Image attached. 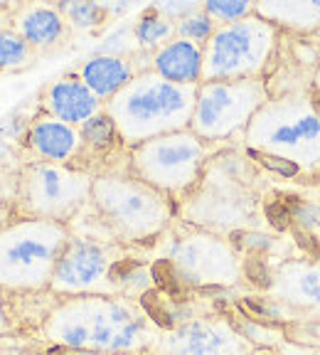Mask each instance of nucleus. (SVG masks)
Segmentation results:
<instances>
[{"label":"nucleus","mask_w":320,"mask_h":355,"mask_svg":"<svg viewBox=\"0 0 320 355\" xmlns=\"http://www.w3.org/2000/svg\"><path fill=\"white\" fill-rule=\"evenodd\" d=\"M22 150L30 155V161L72 163L84 153V141L77 126H69L42 111L39 116L30 119V126L22 139Z\"/></svg>","instance_id":"ddd939ff"},{"label":"nucleus","mask_w":320,"mask_h":355,"mask_svg":"<svg viewBox=\"0 0 320 355\" xmlns=\"http://www.w3.org/2000/svg\"><path fill=\"white\" fill-rule=\"evenodd\" d=\"M153 72L180 87L202 84V44L172 37L153 55Z\"/></svg>","instance_id":"dca6fc26"},{"label":"nucleus","mask_w":320,"mask_h":355,"mask_svg":"<svg viewBox=\"0 0 320 355\" xmlns=\"http://www.w3.org/2000/svg\"><path fill=\"white\" fill-rule=\"evenodd\" d=\"M202 10L212 17L215 25H229V22L254 15V3H247V0H210V3H202Z\"/></svg>","instance_id":"393cba45"},{"label":"nucleus","mask_w":320,"mask_h":355,"mask_svg":"<svg viewBox=\"0 0 320 355\" xmlns=\"http://www.w3.org/2000/svg\"><path fill=\"white\" fill-rule=\"evenodd\" d=\"M264 161V166L266 168H274V171H278V173H283V175H293V173L299 171V168L293 166V163H288V161H281V158H274V155H264V153H256Z\"/></svg>","instance_id":"c756f323"},{"label":"nucleus","mask_w":320,"mask_h":355,"mask_svg":"<svg viewBox=\"0 0 320 355\" xmlns=\"http://www.w3.org/2000/svg\"><path fill=\"white\" fill-rule=\"evenodd\" d=\"M123 244L109 237L74 234L66 242L50 282V294L69 296H123L121 277L126 269Z\"/></svg>","instance_id":"6e6552de"},{"label":"nucleus","mask_w":320,"mask_h":355,"mask_svg":"<svg viewBox=\"0 0 320 355\" xmlns=\"http://www.w3.org/2000/svg\"><path fill=\"white\" fill-rule=\"evenodd\" d=\"M89 205L94 207L104 232L123 247L158 239L175 217L172 198L150 188L128 171L99 173Z\"/></svg>","instance_id":"7ed1b4c3"},{"label":"nucleus","mask_w":320,"mask_h":355,"mask_svg":"<svg viewBox=\"0 0 320 355\" xmlns=\"http://www.w3.org/2000/svg\"><path fill=\"white\" fill-rule=\"evenodd\" d=\"M35 57L30 47L12 28H0V72H12L28 67Z\"/></svg>","instance_id":"4be33fe9"},{"label":"nucleus","mask_w":320,"mask_h":355,"mask_svg":"<svg viewBox=\"0 0 320 355\" xmlns=\"http://www.w3.org/2000/svg\"><path fill=\"white\" fill-rule=\"evenodd\" d=\"M197 8L199 3H158V6H153V10L160 12L163 17H168V20L177 22L185 15H190L193 10H197Z\"/></svg>","instance_id":"cd10ccee"},{"label":"nucleus","mask_w":320,"mask_h":355,"mask_svg":"<svg viewBox=\"0 0 320 355\" xmlns=\"http://www.w3.org/2000/svg\"><path fill=\"white\" fill-rule=\"evenodd\" d=\"M15 188H17V171L0 173V230L15 217Z\"/></svg>","instance_id":"a878e982"},{"label":"nucleus","mask_w":320,"mask_h":355,"mask_svg":"<svg viewBox=\"0 0 320 355\" xmlns=\"http://www.w3.org/2000/svg\"><path fill=\"white\" fill-rule=\"evenodd\" d=\"M166 264L190 288H232L244 279L237 247L210 230H190L168 244Z\"/></svg>","instance_id":"9d476101"},{"label":"nucleus","mask_w":320,"mask_h":355,"mask_svg":"<svg viewBox=\"0 0 320 355\" xmlns=\"http://www.w3.org/2000/svg\"><path fill=\"white\" fill-rule=\"evenodd\" d=\"M207 161L210 144L185 128L128 150V173L168 198H182L202 183Z\"/></svg>","instance_id":"0eeeda50"},{"label":"nucleus","mask_w":320,"mask_h":355,"mask_svg":"<svg viewBox=\"0 0 320 355\" xmlns=\"http://www.w3.org/2000/svg\"><path fill=\"white\" fill-rule=\"evenodd\" d=\"M197 87H180L153 69L139 72L104 104L128 150L166 133L185 131L193 121Z\"/></svg>","instance_id":"f03ea898"},{"label":"nucleus","mask_w":320,"mask_h":355,"mask_svg":"<svg viewBox=\"0 0 320 355\" xmlns=\"http://www.w3.org/2000/svg\"><path fill=\"white\" fill-rule=\"evenodd\" d=\"M254 12L271 22L274 28H288L293 33H315L320 30V0L310 3H256Z\"/></svg>","instance_id":"6ab92c4d"},{"label":"nucleus","mask_w":320,"mask_h":355,"mask_svg":"<svg viewBox=\"0 0 320 355\" xmlns=\"http://www.w3.org/2000/svg\"><path fill=\"white\" fill-rule=\"evenodd\" d=\"M42 109L44 114L69 123V126H82L89 119L104 111V101L87 87L79 77L66 74L55 82H50L42 92Z\"/></svg>","instance_id":"4468645a"},{"label":"nucleus","mask_w":320,"mask_h":355,"mask_svg":"<svg viewBox=\"0 0 320 355\" xmlns=\"http://www.w3.org/2000/svg\"><path fill=\"white\" fill-rule=\"evenodd\" d=\"M131 60L123 55H94L89 57L79 69V79L87 84L101 101H109L111 96H116L133 77H136Z\"/></svg>","instance_id":"a211bd4d"},{"label":"nucleus","mask_w":320,"mask_h":355,"mask_svg":"<svg viewBox=\"0 0 320 355\" xmlns=\"http://www.w3.org/2000/svg\"><path fill=\"white\" fill-rule=\"evenodd\" d=\"M66 20L60 6H44V3H30L20 6L12 12V30L20 35L33 50L50 47L64 35Z\"/></svg>","instance_id":"f3484780"},{"label":"nucleus","mask_w":320,"mask_h":355,"mask_svg":"<svg viewBox=\"0 0 320 355\" xmlns=\"http://www.w3.org/2000/svg\"><path fill=\"white\" fill-rule=\"evenodd\" d=\"M160 331L145 306L128 296L57 299L39 321L47 343L91 355L150 353Z\"/></svg>","instance_id":"f257e3e1"},{"label":"nucleus","mask_w":320,"mask_h":355,"mask_svg":"<svg viewBox=\"0 0 320 355\" xmlns=\"http://www.w3.org/2000/svg\"><path fill=\"white\" fill-rule=\"evenodd\" d=\"M133 37H136L139 47L158 52L163 44H168L175 37V22L163 17L160 12H155L153 8H150V10L143 12V17L133 25Z\"/></svg>","instance_id":"aec40b11"},{"label":"nucleus","mask_w":320,"mask_h":355,"mask_svg":"<svg viewBox=\"0 0 320 355\" xmlns=\"http://www.w3.org/2000/svg\"><path fill=\"white\" fill-rule=\"evenodd\" d=\"M244 144L254 153L315 171L320 166V106L308 96L269 99L249 121Z\"/></svg>","instance_id":"39448f33"},{"label":"nucleus","mask_w":320,"mask_h":355,"mask_svg":"<svg viewBox=\"0 0 320 355\" xmlns=\"http://www.w3.org/2000/svg\"><path fill=\"white\" fill-rule=\"evenodd\" d=\"M269 101V87L264 79L239 82H202L197 87L190 131L207 144L232 139L247 131L256 111Z\"/></svg>","instance_id":"9b49d317"},{"label":"nucleus","mask_w":320,"mask_h":355,"mask_svg":"<svg viewBox=\"0 0 320 355\" xmlns=\"http://www.w3.org/2000/svg\"><path fill=\"white\" fill-rule=\"evenodd\" d=\"M269 294L293 309L320 313V264L288 261L278 266L269 282Z\"/></svg>","instance_id":"2eb2a0df"},{"label":"nucleus","mask_w":320,"mask_h":355,"mask_svg":"<svg viewBox=\"0 0 320 355\" xmlns=\"http://www.w3.org/2000/svg\"><path fill=\"white\" fill-rule=\"evenodd\" d=\"M72 237L69 225L15 215L0 230V291L25 296L50 291L52 274Z\"/></svg>","instance_id":"20e7f679"},{"label":"nucleus","mask_w":320,"mask_h":355,"mask_svg":"<svg viewBox=\"0 0 320 355\" xmlns=\"http://www.w3.org/2000/svg\"><path fill=\"white\" fill-rule=\"evenodd\" d=\"M94 178L74 163L25 161L17 171L15 215L69 225L91 202Z\"/></svg>","instance_id":"423d86ee"},{"label":"nucleus","mask_w":320,"mask_h":355,"mask_svg":"<svg viewBox=\"0 0 320 355\" xmlns=\"http://www.w3.org/2000/svg\"><path fill=\"white\" fill-rule=\"evenodd\" d=\"M276 42L278 28L256 12L229 25H217L202 47V82L261 79Z\"/></svg>","instance_id":"1a4fd4ad"},{"label":"nucleus","mask_w":320,"mask_h":355,"mask_svg":"<svg viewBox=\"0 0 320 355\" xmlns=\"http://www.w3.org/2000/svg\"><path fill=\"white\" fill-rule=\"evenodd\" d=\"M315 92H318V96H320V67H318V72H315Z\"/></svg>","instance_id":"7c9ffc66"},{"label":"nucleus","mask_w":320,"mask_h":355,"mask_svg":"<svg viewBox=\"0 0 320 355\" xmlns=\"http://www.w3.org/2000/svg\"><path fill=\"white\" fill-rule=\"evenodd\" d=\"M79 133H82L84 150H91V153H109L114 146L121 144L116 126H114V121H111V116L106 111H101L94 119H89L87 123H82Z\"/></svg>","instance_id":"412c9836"},{"label":"nucleus","mask_w":320,"mask_h":355,"mask_svg":"<svg viewBox=\"0 0 320 355\" xmlns=\"http://www.w3.org/2000/svg\"><path fill=\"white\" fill-rule=\"evenodd\" d=\"M17 158H20V146L0 133V173L20 171L22 161H17Z\"/></svg>","instance_id":"bb28decb"},{"label":"nucleus","mask_w":320,"mask_h":355,"mask_svg":"<svg viewBox=\"0 0 320 355\" xmlns=\"http://www.w3.org/2000/svg\"><path fill=\"white\" fill-rule=\"evenodd\" d=\"M12 333V313L10 306H8V296L0 291V338Z\"/></svg>","instance_id":"c85d7f7f"},{"label":"nucleus","mask_w":320,"mask_h":355,"mask_svg":"<svg viewBox=\"0 0 320 355\" xmlns=\"http://www.w3.org/2000/svg\"><path fill=\"white\" fill-rule=\"evenodd\" d=\"M215 30H217V25L212 22V17L202 10V6L175 22V37L190 40V42H195V44H202V47H204V42L212 37Z\"/></svg>","instance_id":"5701e85b"},{"label":"nucleus","mask_w":320,"mask_h":355,"mask_svg":"<svg viewBox=\"0 0 320 355\" xmlns=\"http://www.w3.org/2000/svg\"><path fill=\"white\" fill-rule=\"evenodd\" d=\"M153 355H254V343L224 316H195L163 328Z\"/></svg>","instance_id":"f8f14e48"},{"label":"nucleus","mask_w":320,"mask_h":355,"mask_svg":"<svg viewBox=\"0 0 320 355\" xmlns=\"http://www.w3.org/2000/svg\"><path fill=\"white\" fill-rule=\"evenodd\" d=\"M60 10L64 15V20L77 30L96 28L109 12L106 6H99V3H62Z\"/></svg>","instance_id":"b1692460"}]
</instances>
